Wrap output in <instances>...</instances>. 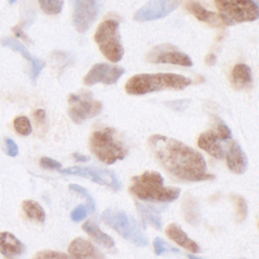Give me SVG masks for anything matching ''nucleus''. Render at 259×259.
I'll list each match as a JSON object with an SVG mask.
<instances>
[{
    "label": "nucleus",
    "mask_w": 259,
    "mask_h": 259,
    "mask_svg": "<svg viewBox=\"0 0 259 259\" xmlns=\"http://www.w3.org/2000/svg\"><path fill=\"white\" fill-rule=\"evenodd\" d=\"M149 146L159 163L174 177L187 181H203L214 178L206 172V162L196 150L182 142L162 135H152Z\"/></svg>",
    "instance_id": "1"
},
{
    "label": "nucleus",
    "mask_w": 259,
    "mask_h": 259,
    "mask_svg": "<svg viewBox=\"0 0 259 259\" xmlns=\"http://www.w3.org/2000/svg\"><path fill=\"white\" fill-rule=\"evenodd\" d=\"M191 79L173 73L138 74L125 83V91L131 95H144L161 90H182L191 84Z\"/></svg>",
    "instance_id": "2"
},
{
    "label": "nucleus",
    "mask_w": 259,
    "mask_h": 259,
    "mask_svg": "<svg viewBox=\"0 0 259 259\" xmlns=\"http://www.w3.org/2000/svg\"><path fill=\"white\" fill-rule=\"evenodd\" d=\"M132 182L130 191L142 200L170 202L180 195L179 188L163 185L164 178L157 171H146L133 177Z\"/></svg>",
    "instance_id": "3"
},
{
    "label": "nucleus",
    "mask_w": 259,
    "mask_h": 259,
    "mask_svg": "<svg viewBox=\"0 0 259 259\" xmlns=\"http://www.w3.org/2000/svg\"><path fill=\"white\" fill-rule=\"evenodd\" d=\"M89 147L101 162L108 165L122 160L127 154L126 147L111 127L93 132L89 139Z\"/></svg>",
    "instance_id": "4"
},
{
    "label": "nucleus",
    "mask_w": 259,
    "mask_h": 259,
    "mask_svg": "<svg viewBox=\"0 0 259 259\" xmlns=\"http://www.w3.org/2000/svg\"><path fill=\"white\" fill-rule=\"evenodd\" d=\"M102 220L125 240L141 247L148 245V238L140 228L138 222L123 210L107 208L102 212Z\"/></svg>",
    "instance_id": "5"
},
{
    "label": "nucleus",
    "mask_w": 259,
    "mask_h": 259,
    "mask_svg": "<svg viewBox=\"0 0 259 259\" xmlns=\"http://www.w3.org/2000/svg\"><path fill=\"white\" fill-rule=\"evenodd\" d=\"M220 19L227 25L254 21L259 16L258 5L253 0H214Z\"/></svg>",
    "instance_id": "6"
},
{
    "label": "nucleus",
    "mask_w": 259,
    "mask_h": 259,
    "mask_svg": "<svg viewBox=\"0 0 259 259\" xmlns=\"http://www.w3.org/2000/svg\"><path fill=\"white\" fill-rule=\"evenodd\" d=\"M118 22L113 19L102 21L96 28L94 39L102 55L110 62H119L124 54L118 32Z\"/></svg>",
    "instance_id": "7"
},
{
    "label": "nucleus",
    "mask_w": 259,
    "mask_h": 259,
    "mask_svg": "<svg viewBox=\"0 0 259 259\" xmlns=\"http://www.w3.org/2000/svg\"><path fill=\"white\" fill-rule=\"evenodd\" d=\"M68 103L69 115L76 123H81L84 120L99 114L102 109L101 102L88 95L70 94Z\"/></svg>",
    "instance_id": "8"
},
{
    "label": "nucleus",
    "mask_w": 259,
    "mask_h": 259,
    "mask_svg": "<svg viewBox=\"0 0 259 259\" xmlns=\"http://www.w3.org/2000/svg\"><path fill=\"white\" fill-rule=\"evenodd\" d=\"M61 172L68 175H77V176L88 178L93 182L108 186L113 190H118L120 188V183L116 178V176L114 175V173L107 169L75 166V167L62 169Z\"/></svg>",
    "instance_id": "9"
},
{
    "label": "nucleus",
    "mask_w": 259,
    "mask_h": 259,
    "mask_svg": "<svg viewBox=\"0 0 259 259\" xmlns=\"http://www.w3.org/2000/svg\"><path fill=\"white\" fill-rule=\"evenodd\" d=\"M178 5V0H149L135 12L134 19L139 22L157 20L170 14Z\"/></svg>",
    "instance_id": "10"
},
{
    "label": "nucleus",
    "mask_w": 259,
    "mask_h": 259,
    "mask_svg": "<svg viewBox=\"0 0 259 259\" xmlns=\"http://www.w3.org/2000/svg\"><path fill=\"white\" fill-rule=\"evenodd\" d=\"M124 69L118 66H112L106 63H98L92 66V68L85 75L83 81L85 85L91 86L96 83H103L111 85L117 82V80L123 75Z\"/></svg>",
    "instance_id": "11"
},
{
    "label": "nucleus",
    "mask_w": 259,
    "mask_h": 259,
    "mask_svg": "<svg viewBox=\"0 0 259 259\" xmlns=\"http://www.w3.org/2000/svg\"><path fill=\"white\" fill-rule=\"evenodd\" d=\"M99 8V0H75L73 22L75 28L84 33L94 22Z\"/></svg>",
    "instance_id": "12"
},
{
    "label": "nucleus",
    "mask_w": 259,
    "mask_h": 259,
    "mask_svg": "<svg viewBox=\"0 0 259 259\" xmlns=\"http://www.w3.org/2000/svg\"><path fill=\"white\" fill-rule=\"evenodd\" d=\"M162 49L155 48L148 56V61L155 64H172L179 65L183 67H191V59L184 53L179 52L175 49H164V46H161Z\"/></svg>",
    "instance_id": "13"
},
{
    "label": "nucleus",
    "mask_w": 259,
    "mask_h": 259,
    "mask_svg": "<svg viewBox=\"0 0 259 259\" xmlns=\"http://www.w3.org/2000/svg\"><path fill=\"white\" fill-rule=\"evenodd\" d=\"M1 44H2V46L10 48L11 50L19 53L24 59H26L30 63V66H31L30 78L32 81H35L36 78L38 77L40 71L45 67V63L40 59L32 56L21 42H19L18 40L14 39V38H4V39H2Z\"/></svg>",
    "instance_id": "14"
},
{
    "label": "nucleus",
    "mask_w": 259,
    "mask_h": 259,
    "mask_svg": "<svg viewBox=\"0 0 259 259\" xmlns=\"http://www.w3.org/2000/svg\"><path fill=\"white\" fill-rule=\"evenodd\" d=\"M226 160L229 169L236 174H243L248 167L247 157L241 146L236 141H232L226 153Z\"/></svg>",
    "instance_id": "15"
},
{
    "label": "nucleus",
    "mask_w": 259,
    "mask_h": 259,
    "mask_svg": "<svg viewBox=\"0 0 259 259\" xmlns=\"http://www.w3.org/2000/svg\"><path fill=\"white\" fill-rule=\"evenodd\" d=\"M68 252L71 259H100L95 247L83 238L74 239L68 247Z\"/></svg>",
    "instance_id": "16"
},
{
    "label": "nucleus",
    "mask_w": 259,
    "mask_h": 259,
    "mask_svg": "<svg viewBox=\"0 0 259 259\" xmlns=\"http://www.w3.org/2000/svg\"><path fill=\"white\" fill-rule=\"evenodd\" d=\"M165 233L169 239H171L172 241H174L176 244L183 247L184 249L188 250L189 252L194 254L200 252L199 246L185 234V232L181 229L180 226L174 223L170 224L167 226Z\"/></svg>",
    "instance_id": "17"
},
{
    "label": "nucleus",
    "mask_w": 259,
    "mask_h": 259,
    "mask_svg": "<svg viewBox=\"0 0 259 259\" xmlns=\"http://www.w3.org/2000/svg\"><path fill=\"white\" fill-rule=\"evenodd\" d=\"M219 138L212 130H208L198 137L197 145L200 149L204 150L206 153L211 155L217 159H222L224 157V150L219 143Z\"/></svg>",
    "instance_id": "18"
},
{
    "label": "nucleus",
    "mask_w": 259,
    "mask_h": 259,
    "mask_svg": "<svg viewBox=\"0 0 259 259\" xmlns=\"http://www.w3.org/2000/svg\"><path fill=\"white\" fill-rule=\"evenodd\" d=\"M0 252L7 258H13L24 252V245L11 233H0Z\"/></svg>",
    "instance_id": "19"
},
{
    "label": "nucleus",
    "mask_w": 259,
    "mask_h": 259,
    "mask_svg": "<svg viewBox=\"0 0 259 259\" xmlns=\"http://www.w3.org/2000/svg\"><path fill=\"white\" fill-rule=\"evenodd\" d=\"M252 72L246 64H237L234 66L231 73V84L237 89H245L252 85Z\"/></svg>",
    "instance_id": "20"
},
{
    "label": "nucleus",
    "mask_w": 259,
    "mask_h": 259,
    "mask_svg": "<svg viewBox=\"0 0 259 259\" xmlns=\"http://www.w3.org/2000/svg\"><path fill=\"white\" fill-rule=\"evenodd\" d=\"M187 9L200 21L206 22L210 25L219 26L220 25V16L219 14L206 10L203 6H201L197 2H189L187 4Z\"/></svg>",
    "instance_id": "21"
},
{
    "label": "nucleus",
    "mask_w": 259,
    "mask_h": 259,
    "mask_svg": "<svg viewBox=\"0 0 259 259\" xmlns=\"http://www.w3.org/2000/svg\"><path fill=\"white\" fill-rule=\"evenodd\" d=\"M82 228L98 244L104 246L105 248H113L114 247L113 239L109 235L103 233L99 229V227L92 221H87L86 223H84Z\"/></svg>",
    "instance_id": "22"
},
{
    "label": "nucleus",
    "mask_w": 259,
    "mask_h": 259,
    "mask_svg": "<svg viewBox=\"0 0 259 259\" xmlns=\"http://www.w3.org/2000/svg\"><path fill=\"white\" fill-rule=\"evenodd\" d=\"M22 209L26 217L32 221L44 223L46 220V212L40 204L34 200L26 199L22 202Z\"/></svg>",
    "instance_id": "23"
},
{
    "label": "nucleus",
    "mask_w": 259,
    "mask_h": 259,
    "mask_svg": "<svg viewBox=\"0 0 259 259\" xmlns=\"http://www.w3.org/2000/svg\"><path fill=\"white\" fill-rule=\"evenodd\" d=\"M137 209L140 211L143 220L146 223L150 224L151 226H153L154 228H156L158 230L162 229V221H161V218L159 217V214H157L152 209H150L146 205L141 204L139 202H137Z\"/></svg>",
    "instance_id": "24"
},
{
    "label": "nucleus",
    "mask_w": 259,
    "mask_h": 259,
    "mask_svg": "<svg viewBox=\"0 0 259 259\" xmlns=\"http://www.w3.org/2000/svg\"><path fill=\"white\" fill-rule=\"evenodd\" d=\"M183 210L185 220H187L190 224H195L198 222V206L196 204L195 199L193 197L185 198L183 202Z\"/></svg>",
    "instance_id": "25"
},
{
    "label": "nucleus",
    "mask_w": 259,
    "mask_h": 259,
    "mask_svg": "<svg viewBox=\"0 0 259 259\" xmlns=\"http://www.w3.org/2000/svg\"><path fill=\"white\" fill-rule=\"evenodd\" d=\"M41 10L49 15H56L62 11L63 0H38Z\"/></svg>",
    "instance_id": "26"
},
{
    "label": "nucleus",
    "mask_w": 259,
    "mask_h": 259,
    "mask_svg": "<svg viewBox=\"0 0 259 259\" xmlns=\"http://www.w3.org/2000/svg\"><path fill=\"white\" fill-rule=\"evenodd\" d=\"M232 199L236 205V221L238 223H241L246 219L248 213L246 200L240 195H232Z\"/></svg>",
    "instance_id": "27"
},
{
    "label": "nucleus",
    "mask_w": 259,
    "mask_h": 259,
    "mask_svg": "<svg viewBox=\"0 0 259 259\" xmlns=\"http://www.w3.org/2000/svg\"><path fill=\"white\" fill-rule=\"evenodd\" d=\"M13 126H14L15 131L21 136H28L31 133L30 121L24 115L15 117L13 120Z\"/></svg>",
    "instance_id": "28"
},
{
    "label": "nucleus",
    "mask_w": 259,
    "mask_h": 259,
    "mask_svg": "<svg viewBox=\"0 0 259 259\" xmlns=\"http://www.w3.org/2000/svg\"><path fill=\"white\" fill-rule=\"evenodd\" d=\"M212 131L217 134V136L220 140L227 141L232 138V132H231L230 127L222 119H220L218 117L214 118V128Z\"/></svg>",
    "instance_id": "29"
},
{
    "label": "nucleus",
    "mask_w": 259,
    "mask_h": 259,
    "mask_svg": "<svg viewBox=\"0 0 259 259\" xmlns=\"http://www.w3.org/2000/svg\"><path fill=\"white\" fill-rule=\"evenodd\" d=\"M153 246H154V251H155L156 255H162V254L167 253V252L179 253L178 249H176L175 247L171 246L170 244H168L166 241H164L163 239H161L159 237L154 239Z\"/></svg>",
    "instance_id": "30"
},
{
    "label": "nucleus",
    "mask_w": 259,
    "mask_h": 259,
    "mask_svg": "<svg viewBox=\"0 0 259 259\" xmlns=\"http://www.w3.org/2000/svg\"><path fill=\"white\" fill-rule=\"evenodd\" d=\"M69 188L77 193H79L80 195L84 196L85 199H86V202H87V206L88 208H90L91 210H95V206H96V203H95V200L94 198L91 196V194L88 192V190L86 188H84L83 186H80L78 184H69Z\"/></svg>",
    "instance_id": "31"
},
{
    "label": "nucleus",
    "mask_w": 259,
    "mask_h": 259,
    "mask_svg": "<svg viewBox=\"0 0 259 259\" xmlns=\"http://www.w3.org/2000/svg\"><path fill=\"white\" fill-rule=\"evenodd\" d=\"M32 259H69V256L63 252L45 250L37 252Z\"/></svg>",
    "instance_id": "32"
},
{
    "label": "nucleus",
    "mask_w": 259,
    "mask_h": 259,
    "mask_svg": "<svg viewBox=\"0 0 259 259\" xmlns=\"http://www.w3.org/2000/svg\"><path fill=\"white\" fill-rule=\"evenodd\" d=\"M33 118L34 122L37 126V130L39 133L45 134L47 132V117H46V111L41 108L36 109L33 112Z\"/></svg>",
    "instance_id": "33"
},
{
    "label": "nucleus",
    "mask_w": 259,
    "mask_h": 259,
    "mask_svg": "<svg viewBox=\"0 0 259 259\" xmlns=\"http://www.w3.org/2000/svg\"><path fill=\"white\" fill-rule=\"evenodd\" d=\"M87 211L88 207L84 204L78 205L72 212H71V219L74 222H81L87 217Z\"/></svg>",
    "instance_id": "34"
},
{
    "label": "nucleus",
    "mask_w": 259,
    "mask_h": 259,
    "mask_svg": "<svg viewBox=\"0 0 259 259\" xmlns=\"http://www.w3.org/2000/svg\"><path fill=\"white\" fill-rule=\"evenodd\" d=\"M39 164L45 169H60L62 164L52 158L49 157H42L39 160Z\"/></svg>",
    "instance_id": "35"
},
{
    "label": "nucleus",
    "mask_w": 259,
    "mask_h": 259,
    "mask_svg": "<svg viewBox=\"0 0 259 259\" xmlns=\"http://www.w3.org/2000/svg\"><path fill=\"white\" fill-rule=\"evenodd\" d=\"M4 145H5V152L8 156L15 157V156L18 155V148H17V145L15 144V142L13 140L5 139Z\"/></svg>",
    "instance_id": "36"
},
{
    "label": "nucleus",
    "mask_w": 259,
    "mask_h": 259,
    "mask_svg": "<svg viewBox=\"0 0 259 259\" xmlns=\"http://www.w3.org/2000/svg\"><path fill=\"white\" fill-rule=\"evenodd\" d=\"M13 31L15 32V34H16L17 36H19V37H21V38H23V39H27L26 35L22 32V30L19 29V27H14V28H13Z\"/></svg>",
    "instance_id": "37"
},
{
    "label": "nucleus",
    "mask_w": 259,
    "mask_h": 259,
    "mask_svg": "<svg viewBox=\"0 0 259 259\" xmlns=\"http://www.w3.org/2000/svg\"><path fill=\"white\" fill-rule=\"evenodd\" d=\"M74 158L77 160V161H81V162H86L88 161V157L84 156V155H80L79 153H75L74 154Z\"/></svg>",
    "instance_id": "38"
},
{
    "label": "nucleus",
    "mask_w": 259,
    "mask_h": 259,
    "mask_svg": "<svg viewBox=\"0 0 259 259\" xmlns=\"http://www.w3.org/2000/svg\"><path fill=\"white\" fill-rule=\"evenodd\" d=\"M214 61H215V57H214V55H208L207 57H206V64H208V65H212V64H214Z\"/></svg>",
    "instance_id": "39"
},
{
    "label": "nucleus",
    "mask_w": 259,
    "mask_h": 259,
    "mask_svg": "<svg viewBox=\"0 0 259 259\" xmlns=\"http://www.w3.org/2000/svg\"><path fill=\"white\" fill-rule=\"evenodd\" d=\"M188 259H202V258L196 257V256H194V255H188Z\"/></svg>",
    "instance_id": "40"
},
{
    "label": "nucleus",
    "mask_w": 259,
    "mask_h": 259,
    "mask_svg": "<svg viewBox=\"0 0 259 259\" xmlns=\"http://www.w3.org/2000/svg\"><path fill=\"white\" fill-rule=\"evenodd\" d=\"M15 1H16V0H9V2H10V3H14Z\"/></svg>",
    "instance_id": "41"
},
{
    "label": "nucleus",
    "mask_w": 259,
    "mask_h": 259,
    "mask_svg": "<svg viewBox=\"0 0 259 259\" xmlns=\"http://www.w3.org/2000/svg\"><path fill=\"white\" fill-rule=\"evenodd\" d=\"M241 259H245V258H241Z\"/></svg>",
    "instance_id": "42"
}]
</instances>
